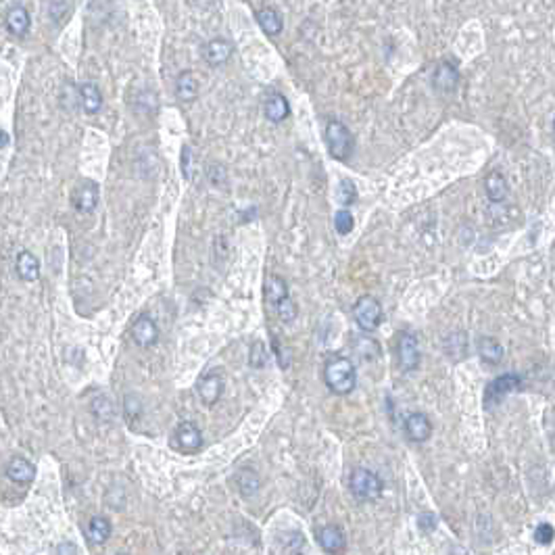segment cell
I'll return each mask as SVG.
<instances>
[{
  "label": "cell",
  "mask_w": 555,
  "mask_h": 555,
  "mask_svg": "<svg viewBox=\"0 0 555 555\" xmlns=\"http://www.w3.org/2000/svg\"><path fill=\"white\" fill-rule=\"evenodd\" d=\"M324 382L334 395H349L351 391H355L357 372L353 361L340 355L328 357V361L324 363Z\"/></svg>",
  "instance_id": "cell-1"
},
{
  "label": "cell",
  "mask_w": 555,
  "mask_h": 555,
  "mask_svg": "<svg viewBox=\"0 0 555 555\" xmlns=\"http://www.w3.org/2000/svg\"><path fill=\"white\" fill-rule=\"evenodd\" d=\"M326 146H328V152L332 154V159L336 161H347L351 154H353V148H355V138L351 134V130L338 122V120H330L326 124Z\"/></svg>",
  "instance_id": "cell-2"
},
{
  "label": "cell",
  "mask_w": 555,
  "mask_h": 555,
  "mask_svg": "<svg viewBox=\"0 0 555 555\" xmlns=\"http://www.w3.org/2000/svg\"><path fill=\"white\" fill-rule=\"evenodd\" d=\"M349 491L359 501H376L382 495L384 484L376 472L368 468H355L349 476Z\"/></svg>",
  "instance_id": "cell-3"
},
{
  "label": "cell",
  "mask_w": 555,
  "mask_h": 555,
  "mask_svg": "<svg viewBox=\"0 0 555 555\" xmlns=\"http://www.w3.org/2000/svg\"><path fill=\"white\" fill-rule=\"evenodd\" d=\"M353 315H355L357 326L363 332H372L382 322V305H380V301L376 296L363 294V296L357 298V303L353 307Z\"/></svg>",
  "instance_id": "cell-4"
},
{
  "label": "cell",
  "mask_w": 555,
  "mask_h": 555,
  "mask_svg": "<svg viewBox=\"0 0 555 555\" xmlns=\"http://www.w3.org/2000/svg\"><path fill=\"white\" fill-rule=\"evenodd\" d=\"M224 374H222V370H211V372H207V374H203L201 376V380L196 382V395H199V399L203 401V405H207V408H211V405H215L219 399H222V395H224Z\"/></svg>",
  "instance_id": "cell-5"
},
{
  "label": "cell",
  "mask_w": 555,
  "mask_h": 555,
  "mask_svg": "<svg viewBox=\"0 0 555 555\" xmlns=\"http://www.w3.org/2000/svg\"><path fill=\"white\" fill-rule=\"evenodd\" d=\"M419 347H417V338L410 332H401L397 338V363L401 368V372H414L419 368Z\"/></svg>",
  "instance_id": "cell-6"
},
{
  "label": "cell",
  "mask_w": 555,
  "mask_h": 555,
  "mask_svg": "<svg viewBox=\"0 0 555 555\" xmlns=\"http://www.w3.org/2000/svg\"><path fill=\"white\" fill-rule=\"evenodd\" d=\"M520 387H522V378H520L518 374H505V376L495 378V380L486 387V395H484V403H486V408L499 403L503 397L516 393Z\"/></svg>",
  "instance_id": "cell-7"
},
{
  "label": "cell",
  "mask_w": 555,
  "mask_h": 555,
  "mask_svg": "<svg viewBox=\"0 0 555 555\" xmlns=\"http://www.w3.org/2000/svg\"><path fill=\"white\" fill-rule=\"evenodd\" d=\"M71 203L73 207L80 211V213H92L94 207L99 205V186L90 180L82 182L75 190H73V196H71Z\"/></svg>",
  "instance_id": "cell-8"
},
{
  "label": "cell",
  "mask_w": 555,
  "mask_h": 555,
  "mask_svg": "<svg viewBox=\"0 0 555 555\" xmlns=\"http://www.w3.org/2000/svg\"><path fill=\"white\" fill-rule=\"evenodd\" d=\"M173 440H175V445H178L180 451H184V453H194V451H199L201 445H203V434H201V430H199L192 421H182V424L178 426V430H175Z\"/></svg>",
  "instance_id": "cell-9"
},
{
  "label": "cell",
  "mask_w": 555,
  "mask_h": 555,
  "mask_svg": "<svg viewBox=\"0 0 555 555\" xmlns=\"http://www.w3.org/2000/svg\"><path fill=\"white\" fill-rule=\"evenodd\" d=\"M317 543H319V547H322L326 554H340V552H345V547H347L345 533H343V528L336 526V524L322 526V528L317 531Z\"/></svg>",
  "instance_id": "cell-10"
},
{
  "label": "cell",
  "mask_w": 555,
  "mask_h": 555,
  "mask_svg": "<svg viewBox=\"0 0 555 555\" xmlns=\"http://www.w3.org/2000/svg\"><path fill=\"white\" fill-rule=\"evenodd\" d=\"M132 340L138 345L140 349L152 347L159 340V328H157V324L150 317L140 315L138 319L132 324Z\"/></svg>",
  "instance_id": "cell-11"
},
{
  "label": "cell",
  "mask_w": 555,
  "mask_h": 555,
  "mask_svg": "<svg viewBox=\"0 0 555 555\" xmlns=\"http://www.w3.org/2000/svg\"><path fill=\"white\" fill-rule=\"evenodd\" d=\"M405 434L412 442H426L432 436V421L421 412H414L405 417Z\"/></svg>",
  "instance_id": "cell-12"
},
{
  "label": "cell",
  "mask_w": 555,
  "mask_h": 555,
  "mask_svg": "<svg viewBox=\"0 0 555 555\" xmlns=\"http://www.w3.org/2000/svg\"><path fill=\"white\" fill-rule=\"evenodd\" d=\"M459 84V73L457 67L451 63H438L436 69L432 71V86L438 92H453Z\"/></svg>",
  "instance_id": "cell-13"
},
{
  "label": "cell",
  "mask_w": 555,
  "mask_h": 555,
  "mask_svg": "<svg viewBox=\"0 0 555 555\" xmlns=\"http://www.w3.org/2000/svg\"><path fill=\"white\" fill-rule=\"evenodd\" d=\"M476 351H478V357L486 366H499L503 361V355H505L501 343L493 336H480L476 340Z\"/></svg>",
  "instance_id": "cell-14"
},
{
  "label": "cell",
  "mask_w": 555,
  "mask_h": 555,
  "mask_svg": "<svg viewBox=\"0 0 555 555\" xmlns=\"http://www.w3.org/2000/svg\"><path fill=\"white\" fill-rule=\"evenodd\" d=\"M203 57L209 65L217 67V65H224L228 63V59L232 57V44L228 40H222V38H215L211 42H207L203 46Z\"/></svg>",
  "instance_id": "cell-15"
},
{
  "label": "cell",
  "mask_w": 555,
  "mask_h": 555,
  "mask_svg": "<svg viewBox=\"0 0 555 555\" xmlns=\"http://www.w3.org/2000/svg\"><path fill=\"white\" fill-rule=\"evenodd\" d=\"M111 531H113V526L105 516H94L86 524V539L92 545H103L111 537Z\"/></svg>",
  "instance_id": "cell-16"
},
{
  "label": "cell",
  "mask_w": 555,
  "mask_h": 555,
  "mask_svg": "<svg viewBox=\"0 0 555 555\" xmlns=\"http://www.w3.org/2000/svg\"><path fill=\"white\" fill-rule=\"evenodd\" d=\"M6 476L13 482H17V484H27V482L34 480L36 468L27 459H23V457H13L8 461V466H6Z\"/></svg>",
  "instance_id": "cell-17"
},
{
  "label": "cell",
  "mask_w": 555,
  "mask_h": 555,
  "mask_svg": "<svg viewBox=\"0 0 555 555\" xmlns=\"http://www.w3.org/2000/svg\"><path fill=\"white\" fill-rule=\"evenodd\" d=\"M264 113L266 117L272 122V124H280L284 122L288 115H290V107H288V101L280 94V92H274L266 99V105H264Z\"/></svg>",
  "instance_id": "cell-18"
},
{
  "label": "cell",
  "mask_w": 555,
  "mask_h": 555,
  "mask_svg": "<svg viewBox=\"0 0 555 555\" xmlns=\"http://www.w3.org/2000/svg\"><path fill=\"white\" fill-rule=\"evenodd\" d=\"M15 268H17L19 278L25 280V282H36V280L40 278V261H38L36 255L29 253V251H21V253L17 255Z\"/></svg>",
  "instance_id": "cell-19"
},
{
  "label": "cell",
  "mask_w": 555,
  "mask_h": 555,
  "mask_svg": "<svg viewBox=\"0 0 555 555\" xmlns=\"http://www.w3.org/2000/svg\"><path fill=\"white\" fill-rule=\"evenodd\" d=\"M175 96L182 103H192L199 96V80H196L194 73L184 71V73L178 75V80H175Z\"/></svg>",
  "instance_id": "cell-20"
},
{
  "label": "cell",
  "mask_w": 555,
  "mask_h": 555,
  "mask_svg": "<svg viewBox=\"0 0 555 555\" xmlns=\"http://www.w3.org/2000/svg\"><path fill=\"white\" fill-rule=\"evenodd\" d=\"M4 23L13 36H25L29 29V13L23 6H13V8H8Z\"/></svg>",
  "instance_id": "cell-21"
},
{
  "label": "cell",
  "mask_w": 555,
  "mask_h": 555,
  "mask_svg": "<svg viewBox=\"0 0 555 555\" xmlns=\"http://www.w3.org/2000/svg\"><path fill=\"white\" fill-rule=\"evenodd\" d=\"M484 192H486L489 201H493V203L505 201V196H507V182H505V178L499 171H491L486 175V180H484Z\"/></svg>",
  "instance_id": "cell-22"
},
{
  "label": "cell",
  "mask_w": 555,
  "mask_h": 555,
  "mask_svg": "<svg viewBox=\"0 0 555 555\" xmlns=\"http://www.w3.org/2000/svg\"><path fill=\"white\" fill-rule=\"evenodd\" d=\"M255 17H257L259 27H261L268 36H278V34L282 31V27H284L280 13H278L276 8H272V6H266V8L257 10Z\"/></svg>",
  "instance_id": "cell-23"
},
{
  "label": "cell",
  "mask_w": 555,
  "mask_h": 555,
  "mask_svg": "<svg viewBox=\"0 0 555 555\" xmlns=\"http://www.w3.org/2000/svg\"><path fill=\"white\" fill-rule=\"evenodd\" d=\"M80 96H82V107H84V111L88 115H94V113L101 111V107H103V94H101V90L94 84H90V82L88 84H82Z\"/></svg>",
  "instance_id": "cell-24"
},
{
  "label": "cell",
  "mask_w": 555,
  "mask_h": 555,
  "mask_svg": "<svg viewBox=\"0 0 555 555\" xmlns=\"http://www.w3.org/2000/svg\"><path fill=\"white\" fill-rule=\"evenodd\" d=\"M236 486H238V491H240L243 497H253V495L259 491L261 480H259V476H257L255 470L245 468V470H240V472L236 474Z\"/></svg>",
  "instance_id": "cell-25"
},
{
  "label": "cell",
  "mask_w": 555,
  "mask_h": 555,
  "mask_svg": "<svg viewBox=\"0 0 555 555\" xmlns=\"http://www.w3.org/2000/svg\"><path fill=\"white\" fill-rule=\"evenodd\" d=\"M284 296H288V286L280 276H270L266 282V298L276 305L278 301H282Z\"/></svg>",
  "instance_id": "cell-26"
},
{
  "label": "cell",
  "mask_w": 555,
  "mask_h": 555,
  "mask_svg": "<svg viewBox=\"0 0 555 555\" xmlns=\"http://www.w3.org/2000/svg\"><path fill=\"white\" fill-rule=\"evenodd\" d=\"M353 349L363 357V359H376L380 355V347L376 340H370L366 336H357L353 343Z\"/></svg>",
  "instance_id": "cell-27"
},
{
  "label": "cell",
  "mask_w": 555,
  "mask_h": 555,
  "mask_svg": "<svg viewBox=\"0 0 555 555\" xmlns=\"http://www.w3.org/2000/svg\"><path fill=\"white\" fill-rule=\"evenodd\" d=\"M274 307H276L278 317H280L282 322H286V324L294 322V319H296V315H298V307H296V303L290 298V294H288V296H284L282 301H278Z\"/></svg>",
  "instance_id": "cell-28"
},
{
  "label": "cell",
  "mask_w": 555,
  "mask_h": 555,
  "mask_svg": "<svg viewBox=\"0 0 555 555\" xmlns=\"http://www.w3.org/2000/svg\"><path fill=\"white\" fill-rule=\"evenodd\" d=\"M336 199L345 207L353 205L357 201V188H355V184L351 180H340V184L336 188Z\"/></svg>",
  "instance_id": "cell-29"
},
{
  "label": "cell",
  "mask_w": 555,
  "mask_h": 555,
  "mask_svg": "<svg viewBox=\"0 0 555 555\" xmlns=\"http://www.w3.org/2000/svg\"><path fill=\"white\" fill-rule=\"evenodd\" d=\"M353 226H355V219H353L351 211H347V209L336 211V215H334V228H336V232H338L340 236L349 234V232L353 230Z\"/></svg>",
  "instance_id": "cell-30"
},
{
  "label": "cell",
  "mask_w": 555,
  "mask_h": 555,
  "mask_svg": "<svg viewBox=\"0 0 555 555\" xmlns=\"http://www.w3.org/2000/svg\"><path fill=\"white\" fill-rule=\"evenodd\" d=\"M555 539V528L549 522H541L537 528H535V541L541 543V545H552Z\"/></svg>",
  "instance_id": "cell-31"
},
{
  "label": "cell",
  "mask_w": 555,
  "mask_h": 555,
  "mask_svg": "<svg viewBox=\"0 0 555 555\" xmlns=\"http://www.w3.org/2000/svg\"><path fill=\"white\" fill-rule=\"evenodd\" d=\"M249 363L253 368H264L268 363V353H266V347L264 343H255L251 347V357H249Z\"/></svg>",
  "instance_id": "cell-32"
},
{
  "label": "cell",
  "mask_w": 555,
  "mask_h": 555,
  "mask_svg": "<svg viewBox=\"0 0 555 555\" xmlns=\"http://www.w3.org/2000/svg\"><path fill=\"white\" fill-rule=\"evenodd\" d=\"M140 414V403L136 397H126V416L130 421H134Z\"/></svg>",
  "instance_id": "cell-33"
},
{
  "label": "cell",
  "mask_w": 555,
  "mask_h": 555,
  "mask_svg": "<svg viewBox=\"0 0 555 555\" xmlns=\"http://www.w3.org/2000/svg\"><path fill=\"white\" fill-rule=\"evenodd\" d=\"M190 154H192L190 146L184 144V148H182V173H184V178H190V161H192Z\"/></svg>",
  "instance_id": "cell-34"
},
{
  "label": "cell",
  "mask_w": 555,
  "mask_h": 555,
  "mask_svg": "<svg viewBox=\"0 0 555 555\" xmlns=\"http://www.w3.org/2000/svg\"><path fill=\"white\" fill-rule=\"evenodd\" d=\"M436 528V518L432 516V514H424V516H419V531H424V533H432Z\"/></svg>",
  "instance_id": "cell-35"
},
{
  "label": "cell",
  "mask_w": 555,
  "mask_h": 555,
  "mask_svg": "<svg viewBox=\"0 0 555 555\" xmlns=\"http://www.w3.org/2000/svg\"><path fill=\"white\" fill-rule=\"evenodd\" d=\"M57 552H59V554H78V549H75V547H71V545H61Z\"/></svg>",
  "instance_id": "cell-36"
},
{
  "label": "cell",
  "mask_w": 555,
  "mask_h": 555,
  "mask_svg": "<svg viewBox=\"0 0 555 555\" xmlns=\"http://www.w3.org/2000/svg\"><path fill=\"white\" fill-rule=\"evenodd\" d=\"M8 134L4 132V130H0V150L4 148V146H8Z\"/></svg>",
  "instance_id": "cell-37"
},
{
  "label": "cell",
  "mask_w": 555,
  "mask_h": 555,
  "mask_svg": "<svg viewBox=\"0 0 555 555\" xmlns=\"http://www.w3.org/2000/svg\"><path fill=\"white\" fill-rule=\"evenodd\" d=\"M554 132H555V115H554Z\"/></svg>",
  "instance_id": "cell-38"
},
{
  "label": "cell",
  "mask_w": 555,
  "mask_h": 555,
  "mask_svg": "<svg viewBox=\"0 0 555 555\" xmlns=\"http://www.w3.org/2000/svg\"><path fill=\"white\" fill-rule=\"evenodd\" d=\"M554 259H555V247H554Z\"/></svg>",
  "instance_id": "cell-39"
}]
</instances>
